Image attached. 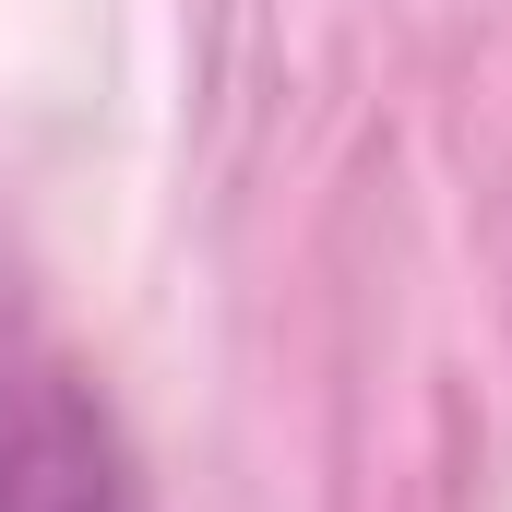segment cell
Masks as SVG:
<instances>
[{
  "instance_id": "6da1fadb",
  "label": "cell",
  "mask_w": 512,
  "mask_h": 512,
  "mask_svg": "<svg viewBox=\"0 0 512 512\" xmlns=\"http://www.w3.org/2000/svg\"><path fill=\"white\" fill-rule=\"evenodd\" d=\"M0 512H131V465L108 405L72 382H24L0 405Z\"/></svg>"
}]
</instances>
